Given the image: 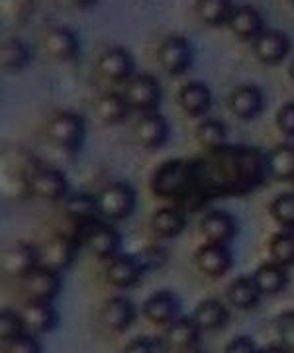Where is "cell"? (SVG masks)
<instances>
[{"instance_id":"cell-37","label":"cell","mask_w":294,"mask_h":353,"mask_svg":"<svg viewBox=\"0 0 294 353\" xmlns=\"http://www.w3.org/2000/svg\"><path fill=\"white\" fill-rule=\"evenodd\" d=\"M269 212L282 230H294V192H282L271 202Z\"/></svg>"},{"instance_id":"cell-19","label":"cell","mask_w":294,"mask_h":353,"mask_svg":"<svg viewBox=\"0 0 294 353\" xmlns=\"http://www.w3.org/2000/svg\"><path fill=\"white\" fill-rule=\"evenodd\" d=\"M200 332L202 330L196 326V322L192 318L180 316L179 320L169 324L163 332V345L175 353L189 352L192 347H198Z\"/></svg>"},{"instance_id":"cell-4","label":"cell","mask_w":294,"mask_h":353,"mask_svg":"<svg viewBox=\"0 0 294 353\" xmlns=\"http://www.w3.org/2000/svg\"><path fill=\"white\" fill-rule=\"evenodd\" d=\"M96 202H98L101 216L108 218V220H124L134 214L138 196L129 183L118 181V183L104 187L96 194Z\"/></svg>"},{"instance_id":"cell-48","label":"cell","mask_w":294,"mask_h":353,"mask_svg":"<svg viewBox=\"0 0 294 353\" xmlns=\"http://www.w3.org/2000/svg\"><path fill=\"white\" fill-rule=\"evenodd\" d=\"M288 75H291V79L294 81V61L291 63V67H288Z\"/></svg>"},{"instance_id":"cell-18","label":"cell","mask_w":294,"mask_h":353,"mask_svg":"<svg viewBox=\"0 0 294 353\" xmlns=\"http://www.w3.org/2000/svg\"><path fill=\"white\" fill-rule=\"evenodd\" d=\"M78 248H81V240L57 234L45 243V248L41 252V265L61 273L63 269H67L75 261Z\"/></svg>"},{"instance_id":"cell-20","label":"cell","mask_w":294,"mask_h":353,"mask_svg":"<svg viewBox=\"0 0 294 353\" xmlns=\"http://www.w3.org/2000/svg\"><path fill=\"white\" fill-rule=\"evenodd\" d=\"M200 232H202V236L208 243L228 245L238 234V224H235V220L230 212L210 210L200 220Z\"/></svg>"},{"instance_id":"cell-28","label":"cell","mask_w":294,"mask_h":353,"mask_svg":"<svg viewBox=\"0 0 294 353\" xmlns=\"http://www.w3.org/2000/svg\"><path fill=\"white\" fill-rule=\"evenodd\" d=\"M22 316L26 320V328L36 336L48 334L59 324V312L55 310L53 303H28Z\"/></svg>"},{"instance_id":"cell-24","label":"cell","mask_w":294,"mask_h":353,"mask_svg":"<svg viewBox=\"0 0 294 353\" xmlns=\"http://www.w3.org/2000/svg\"><path fill=\"white\" fill-rule=\"evenodd\" d=\"M212 90L200 81H191L179 90V106L189 116H204L212 106Z\"/></svg>"},{"instance_id":"cell-16","label":"cell","mask_w":294,"mask_h":353,"mask_svg":"<svg viewBox=\"0 0 294 353\" xmlns=\"http://www.w3.org/2000/svg\"><path fill=\"white\" fill-rule=\"evenodd\" d=\"M134 136H136L141 148H145V150H159V148H163L169 141L171 126H169L165 116H161V114H143L138 120L136 128H134Z\"/></svg>"},{"instance_id":"cell-22","label":"cell","mask_w":294,"mask_h":353,"mask_svg":"<svg viewBox=\"0 0 294 353\" xmlns=\"http://www.w3.org/2000/svg\"><path fill=\"white\" fill-rule=\"evenodd\" d=\"M230 108L242 120H253L265 108L263 90L255 85H242L230 94Z\"/></svg>"},{"instance_id":"cell-34","label":"cell","mask_w":294,"mask_h":353,"mask_svg":"<svg viewBox=\"0 0 294 353\" xmlns=\"http://www.w3.org/2000/svg\"><path fill=\"white\" fill-rule=\"evenodd\" d=\"M267 171L277 181H294V145L282 143L269 153Z\"/></svg>"},{"instance_id":"cell-25","label":"cell","mask_w":294,"mask_h":353,"mask_svg":"<svg viewBox=\"0 0 294 353\" xmlns=\"http://www.w3.org/2000/svg\"><path fill=\"white\" fill-rule=\"evenodd\" d=\"M191 318L202 332H216L230 322V310L218 299H206L194 308Z\"/></svg>"},{"instance_id":"cell-32","label":"cell","mask_w":294,"mask_h":353,"mask_svg":"<svg viewBox=\"0 0 294 353\" xmlns=\"http://www.w3.org/2000/svg\"><path fill=\"white\" fill-rule=\"evenodd\" d=\"M253 281H255L257 289L261 294H277L286 287L288 275H286L284 267L269 261V263L257 267V271L253 273Z\"/></svg>"},{"instance_id":"cell-27","label":"cell","mask_w":294,"mask_h":353,"mask_svg":"<svg viewBox=\"0 0 294 353\" xmlns=\"http://www.w3.org/2000/svg\"><path fill=\"white\" fill-rule=\"evenodd\" d=\"M65 214H67L69 220H73L78 228L89 226L92 222H96V218L101 216L96 196L87 194V192H77V194L67 196V201H65Z\"/></svg>"},{"instance_id":"cell-39","label":"cell","mask_w":294,"mask_h":353,"mask_svg":"<svg viewBox=\"0 0 294 353\" xmlns=\"http://www.w3.org/2000/svg\"><path fill=\"white\" fill-rule=\"evenodd\" d=\"M277 334L281 338L282 345L294 352V310L282 312L277 318Z\"/></svg>"},{"instance_id":"cell-33","label":"cell","mask_w":294,"mask_h":353,"mask_svg":"<svg viewBox=\"0 0 294 353\" xmlns=\"http://www.w3.org/2000/svg\"><path fill=\"white\" fill-rule=\"evenodd\" d=\"M226 294H228V301H230L231 306H235L240 310L253 308L259 303V296H261L253 277H247V275L233 279L228 290H226Z\"/></svg>"},{"instance_id":"cell-23","label":"cell","mask_w":294,"mask_h":353,"mask_svg":"<svg viewBox=\"0 0 294 353\" xmlns=\"http://www.w3.org/2000/svg\"><path fill=\"white\" fill-rule=\"evenodd\" d=\"M94 114L96 118L106 124V126H118L122 122H126L132 114L128 101L124 97V92H104L94 102Z\"/></svg>"},{"instance_id":"cell-7","label":"cell","mask_w":294,"mask_h":353,"mask_svg":"<svg viewBox=\"0 0 294 353\" xmlns=\"http://www.w3.org/2000/svg\"><path fill=\"white\" fill-rule=\"evenodd\" d=\"M157 61L161 65V69L171 77L185 75L194 61L192 43L182 36H171L163 39L157 50Z\"/></svg>"},{"instance_id":"cell-2","label":"cell","mask_w":294,"mask_h":353,"mask_svg":"<svg viewBox=\"0 0 294 353\" xmlns=\"http://www.w3.org/2000/svg\"><path fill=\"white\" fill-rule=\"evenodd\" d=\"M151 190L155 196L165 201H177V208L198 210L206 204L196 185L194 159H169L155 169L151 176Z\"/></svg>"},{"instance_id":"cell-8","label":"cell","mask_w":294,"mask_h":353,"mask_svg":"<svg viewBox=\"0 0 294 353\" xmlns=\"http://www.w3.org/2000/svg\"><path fill=\"white\" fill-rule=\"evenodd\" d=\"M41 265V252L30 241H18L2 253V271L14 279H24Z\"/></svg>"},{"instance_id":"cell-44","label":"cell","mask_w":294,"mask_h":353,"mask_svg":"<svg viewBox=\"0 0 294 353\" xmlns=\"http://www.w3.org/2000/svg\"><path fill=\"white\" fill-rule=\"evenodd\" d=\"M159 345L151 338H134L124 347V353H157Z\"/></svg>"},{"instance_id":"cell-15","label":"cell","mask_w":294,"mask_h":353,"mask_svg":"<svg viewBox=\"0 0 294 353\" xmlns=\"http://www.w3.org/2000/svg\"><path fill=\"white\" fill-rule=\"evenodd\" d=\"M43 50H45V53L52 57L53 61L67 63V61L77 59L78 51H81V41H78V36L71 28L57 26V28H52L45 34Z\"/></svg>"},{"instance_id":"cell-43","label":"cell","mask_w":294,"mask_h":353,"mask_svg":"<svg viewBox=\"0 0 294 353\" xmlns=\"http://www.w3.org/2000/svg\"><path fill=\"white\" fill-rule=\"evenodd\" d=\"M261 350L255 345V341L249 336H238L226 345L224 353H259Z\"/></svg>"},{"instance_id":"cell-40","label":"cell","mask_w":294,"mask_h":353,"mask_svg":"<svg viewBox=\"0 0 294 353\" xmlns=\"http://www.w3.org/2000/svg\"><path fill=\"white\" fill-rule=\"evenodd\" d=\"M4 353H41V345L34 334H24L16 340L6 341Z\"/></svg>"},{"instance_id":"cell-38","label":"cell","mask_w":294,"mask_h":353,"mask_svg":"<svg viewBox=\"0 0 294 353\" xmlns=\"http://www.w3.org/2000/svg\"><path fill=\"white\" fill-rule=\"evenodd\" d=\"M24 334H28L24 316L20 314V312H16V310L6 308L2 312V316H0V336H2V341L4 343L12 341L16 338H20V336H24Z\"/></svg>"},{"instance_id":"cell-3","label":"cell","mask_w":294,"mask_h":353,"mask_svg":"<svg viewBox=\"0 0 294 353\" xmlns=\"http://www.w3.org/2000/svg\"><path fill=\"white\" fill-rule=\"evenodd\" d=\"M85 120L75 112H57L48 122V138L65 152L77 153L85 141Z\"/></svg>"},{"instance_id":"cell-21","label":"cell","mask_w":294,"mask_h":353,"mask_svg":"<svg viewBox=\"0 0 294 353\" xmlns=\"http://www.w3.org/2000/svg\"><path fill=\"white\" fill-rule=\"evenodd\" d=\"M101 320L110 332L116 334L128 332L136 322V306L128 296H112L110 301L104 303Z\"/></svg>"},{"instance_id":"cell-31","label":"cell","mask_w":294,"mask_h":353,"mask_svg":"<svg viewBox=\"0 0 294 353\" xmlns=\"http://www.w3.org/2000/svg\"><path fill=\"white\" fill-rule=\"evenodd\" d=\"M235 10L233 0H196L194 12L206 26H224L230 22L231 14Z\"/></svg>"},{"instance_id":"cell-35","label":"cell","mask_w":294,"mask_h":353,"mask_svg":"<svg viewBox=\"0 0 294 353\" xmlns=\"http://www.w3.org/2000/svg\"><path fill=\"white\" fill-rule=\"evenodd\" d=\"M196 138L200 141V145L206 152H216L226 148V139H228V128L224 126L216 118H204L198 126H196Z\"/></svg>"},{"instance_id":"cell-46","label":"cell","mask_w":294,"mask_h":353,"mask_svg":"<svg viewBox=\"0 0 294 353\" xmlns=\"http://www.w3.org/2000/svg\"><path fill=\"white\" fill-rule=\"evenodd\" d=\"M259 353H293L288 347H284V345H269V347H265V350H261Z\"/></svg>"},{"instance_id":"cell-30","label":"cell","mask_w":294,"mask_h":353,"mask_svg":"<svg viewBox=\"0 0 294 353\" xmlns=\"http://www.w3.org/2000/svg\"><path fill=\"white\" fill-rule=\"evenodd\" d=\"M32 61V50L24 39H6L0 50V65L6 73H20Z\"/></svg>"},{"instance_id":"cell-36","label":"cell","mask_w":294,"mask_h":353,"mask_svg":"<svg viewBox=\"0 0 294 353\" xmlns=\"http://www.w3.org/2000/svg\"><path fill=\"white\" fill-rule=\"evenodd\" d=\"M269 255L273 263L284 269L294 265V230H282L275 234L269 241Z\"/></svg>"},{"instance_id":"cell-49","label":"cell","mask_w":294,"mask_h":353,"mask_svg":"<svg viewBox=\"0 0 294 353\" xmlns=\"http://www.w3.org/2000/svg\"><path fill=\"white\" fill-rule=\"evenodd\" d=\"M291 2H293V4H294V0H291Z\"/></svg>"},{"instance_id":"cell-10","label":"cell","mask_w":294,"mask_h":353,"mask_svg":"<svg viewBox=\"0 0 294 353\" xmlns=\"http://www.w3.org/2000/svg\"><path fill=\"white\" fill-rule=\"evenodd\" d=\"M61 273L45 265H39L34 273L24 279V289L30 296V303H53L61 292Z\"/></svg>"},{"instance_id":"cell-41","label":"cell","mask_w":294,"mask_h":353,"mask_svg":"<svg viewBox=\"0 0 294 353\" xmlns=\"http://www.w3.org/2000/svg\"><path fill=\"white\" fill-rule=\"evenodd\" d=\"M2 8H4L6 16H14L18 20H24L34 10V2L32 0H4Z\"/></svg>"},{"instance_id":"cell-12","label":"cell","mask_w":294,"mask_h":353,"mask_svg":"<svg viewBox=\"0 0 294 353\" xmlns=\"http://www.w3.org/2000/svg\"><path fill=\"white\" fill-rule=\"evenodd\" d=\"M143 271H145V265L140 257L120 253L106 265V279L116 289H129L140 283Z\"/></svg>"},{"instance_id":"cell-5","label":"cell","mask_w":294,"mask_h":353,"mask_svg":"<svg viewBox=\"0 0 294 353\" xmlns=\"http://www.w3.org/2000/svg\"><path fill=\"white\" fill-rule=\"evenodd\" d=\"M124 97L132 110L151 114L161 104V83L149 73H136L124 87Z\"/></svg>"},{"instance_id":"cell-11","label":"cell","mask_w":294,"mask_h":353,"mask_svg":"<svg viewBox=\"0 0 294 353\" xmlns=\"http://www.w3.org/2000/svg\"><path fill=\"white\" fill-rule=\"evenodd\" d=\"M98 73L112 83H128L136 75V59L128 50L116 46L106 50L96 61Z\"/></svg>"},{"instance_id":"cell-17","label":"cell","mask_w":294,"mask_h":353,"mask_svg":"<svg viewBox=\"0 0 294 353\" xmlns=\"http://www.w3.org/2000/svg\"><path fill=\"white\" fill-rule=\"evenodd\" d=\"M251 43L257 59L265 65L282 63L291 53V39L281 30H265Z\"/></svg>"},{"instance_id":"cell-47","label":"cell","mask_w":294,"mask_h":353,"mask_svg":"<svg viewBox=\"0 0 294 353\" xmlns=\"http://www.w3.org/2000/svg\"><path fill=\"white\" fill-rule=\"evenodd\" d=\"M182 353H206L204 350H200V347H192V350H189V352H182Z\"/></svg>"},{"instance_id":"cell-1","label":"cell","mask_w":294,"mask_h":353,"mask_svg":"<svg viewBox=\"0 0 294 353\" xmlns=\"http://www.w3.org/2000/svg\"><path fill=\"white\" fill-rule=\"evenodd\" d=\"M196 185L208 202L214 196L245 194L257 189L267 171V155L251 148H222L194 159Z\"/></svg>"},{"instance_id":"cell-14","label":"cell","mask_w":294,"mask_h":353,"mask_svg":"<svg viewBox=\"0 0 294 353\" xmlns=\"http://www.w3.org/2000/svg\"><path fill=\"white\" fill-rule=\"evenodd\" d=\"M143 316L155 326H169L180 318L179 299L171 290H157L143 303Z\"/></svg>"},{"instance_id":"cell-6","label":"cell","mask_w":294,"mask_h":353,"mask_svg":"<svg viewBox=\"0 0 294 353\" xmlns=\"http://www.w3.org/2000/svg\"><path fill=\"white\" fill-rule=\"evenodd\" d=\"M81 243L89 250L92 255H96L98 259L110 261L116 255H120L122 248V238L118 234V230L110 224L104 222H92L89 226L81 228Z\"/></svg>"},{"instance_id":"cell-45","label":"cell","mask_w":294,"mask_h":353,"mask_svg":"<svg viewBox=\"0 0 294 353\" xmlns=\"http://www.w3.org/2000/svg\"><path fill=\"white\" fill-rule=\"evenodd\" d=\"M73 6H77V8H81V10H89V8H92L98 0H69Z\"/></svg>"},{"instance_id":"cell-29","label":"cell","mask_w":294,"mask_h":353,"mask_svg":"<svg viewBox=\"0 0 294 353\" xmlns=\"http://www.w3.org/2000/svg\"><path fill=\"white\" fill-rule=\"evenodd\" d=\"M187 226V216L177 206H163L151 216V230L159 238H177Z\"/></svg>"},{"instance_id":"cell-13","label":"cell","mask_w":294,"mask_h":353,"mask_svg":"<svg viewBox=\"0 0 294 353\" xmlns=\"http://www.w3.org/2000/svg\"><path fill=\"white\" fill-rule=\"evenodd\" d=\"M194 263L198 267V271L206 277H224L233 265V257L228 245H220V243H208L200 245L194 253Z\"/></svg>"},{"instance_id":"cell-9","label":"cell","mask_w":294,"mask_h":353,"mask_svg":"<svg viewBox=\"0 0 294 353\" xmlns=\"http://www.w3.org/2000/svg\"><path fill=\"white\" fill-rule=\"evenodd\" d=\"M28 187L34 196L43 199V201H67V196H69V179L63 171L53 169V167L36 169L28 181Z\"/></svg>"},{"instance_id":"cell-42","label":"cell","mask_w":294,"mask_h":353,"mask_svg":"<svg viewBox=\"0 0 294 353\" xmlns=\"http://www.w3.org/2000/svg\"><path fill=\"white\" fill-rule=\"evenodd\" d=\"M277 126L284 136L294 138V101L282 104L281 110L277 112Z\"/></svg>"},{"instance_id":"cell-26","label":"cell","mask_w":294,"mask_h":353,"mask_svg":"<svg viewBox=\"0 0 294 353\" xmlns=\"http://www.w3.org/2000/svg\"><path fill=\"white\" fill-rule=\"evenodd\" d=\"M228 26L238 38L247 41H253L265 32L263 18L253 6H235Z\"/></svg>"}]
</instances>
